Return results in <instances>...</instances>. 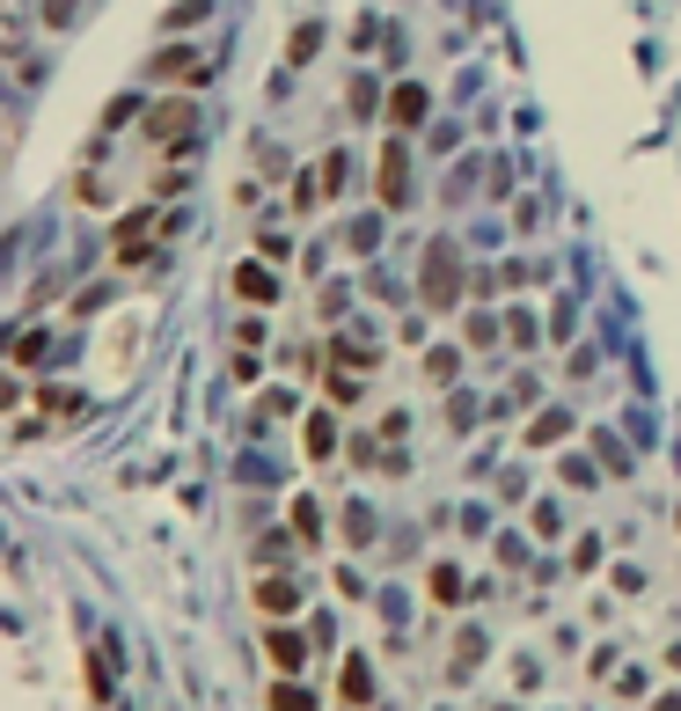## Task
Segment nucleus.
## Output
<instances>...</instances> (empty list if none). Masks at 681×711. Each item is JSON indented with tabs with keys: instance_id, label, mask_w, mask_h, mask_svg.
<instances>
[]
</instances>
